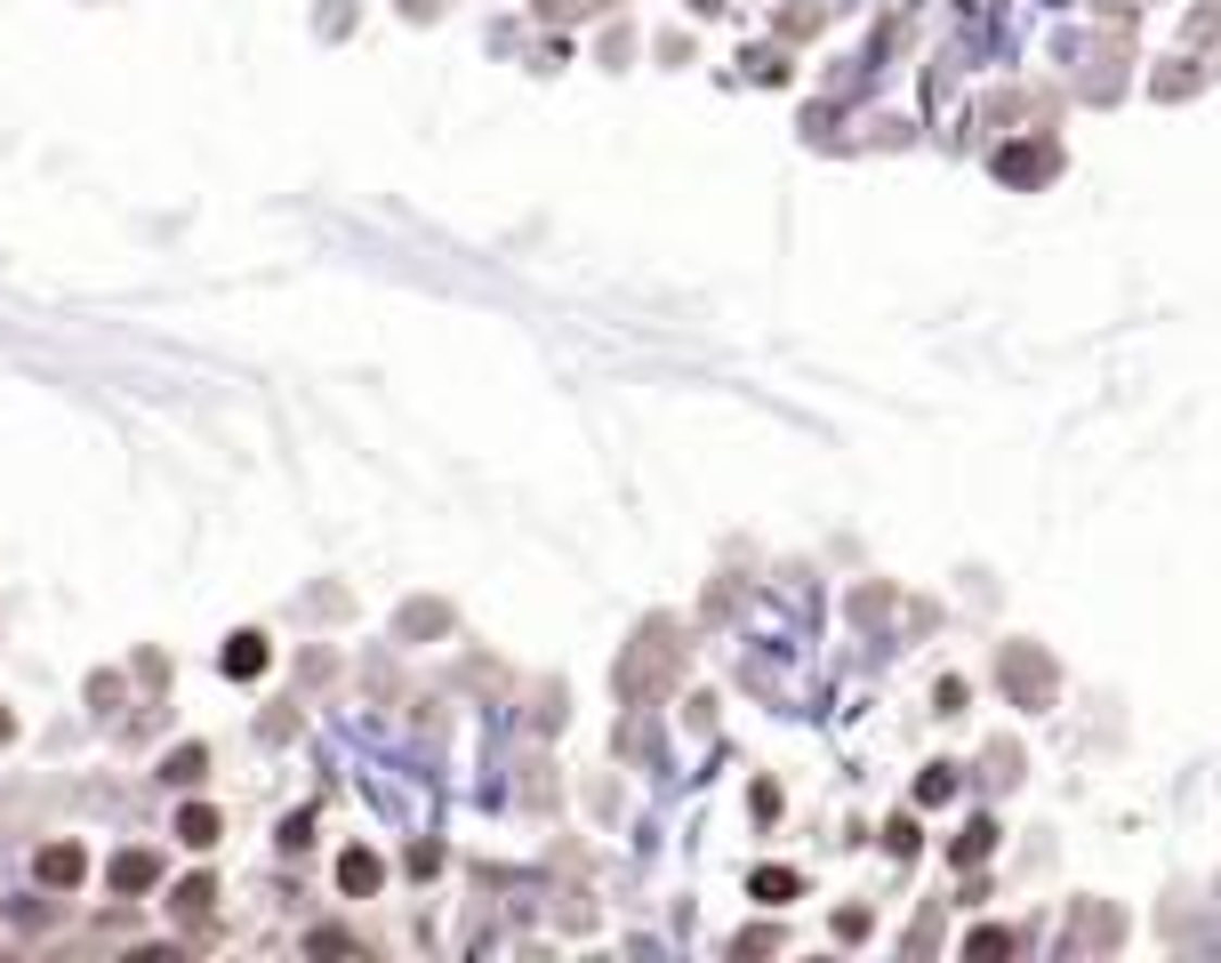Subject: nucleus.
<instances>
[{"label":"nucleus","instance_id":"nucleus-1","mask_svg":"<svg viewBox=\"0 0 1221 963\" xmlns=\"http://www.w3.org/2000/svg\"><path fill=\"white\" fill-rule=\"evenodd\" d=\"M80 875H89V851H80V844H49V851H40V884H49V891H73Z\"/></svg>","mask_w":1221,"mask_h":963},{"label":"nucleus","instance_id":"nucleus-2","mask_svg":"<svg viewBox=\"0 0 1221 963\" xmlns=\"http://www.w3.org/2000/svg\"><path fill=\"white\" fill-rule=\"evenodd\" d=\"M996 177L1005 186H1036V177H1053V153L1045 145H1005L996 153Z\"/></svg>","mask_w":1221,"mask_h":963},{"label":"nucleus","instance_id":"nucleus-3","mask_svg":"<svg viewBox=\"0 0 1221 963\" xmlns=\"http://www.w3.org/2000/svg\"><path fill=\"white\" fill-rule=\"evenodd\" d=\"M217 667H226L234 683H250V674H266V634H234V643L217 650Z\"/></svg>","mask_w":1221,"mask_h":963},{"label":"nucleus","instance_id":"nucleus-4","mask_svg":"<svg viewBox=\"0 0 1221 963\" xmlns=\"http://www.w3.org/2000/svg\"><path fill=\"white\" fill-rule=\"evenodd\" d=\"M386 884V867H378V851H345L338 859V891H354V899H370Z\"/></svg>","mask_w":1221,"mask_h":963},{"label":"nucleus","instance_id":"nucleus-5","mask_svg":"<svg viewBox=\"0 0 1221 963\" xmlns=\"http://www.w3.org/2000/svg\"><path fill=\"white\" fill-rule=\"evenodd\" d=\"M161 884V859L153 851H121L113 859V891H153Z\"/></svg>","mask_w":1221,"mask_h":963},{"label":"nucleus","instance_id":"nucleus-6","mask_svg":"<svg viewBox=\"0 0 1221 963\" xmlns=\"http://www.w3.org/2000/svg\"><path fill=\"white\" fill-rule=\"evenodd\" d=\"M177 844H186V851H210V844H217V811H210V803H186V811H177Z\"/></svg>","mask_w":1221,"mask_h":963},{"label":"nucleus","instance_id":"nucleus-7","mask_svg":"<svg viewBox=\"0 0 1221 963\" xmlns=\"http://www.w3.org/2000/svg\"><path fill=\"white\" fill-rule=\"evenodd\" d=\"M201 763H210L201 747H177L169 763H161V778H177V787H193V778H201Z\"/></svg>","mask_w":1221,"mask_h":963},{"label":"nucleus","instance_id":"nucleus-8","mask_svg":"<svg viewBox=\"0 0 1221 963\" xmlns=\"http://www.w3.org/2000/svg\"><path fill=\"white\" fill-rule=\"evenodd\" d=\"M756 899H771V908L796 899V875H788V867H764V875H756Z\"/></svg>","mask_w":1221,"mask_h":963},{"label":"nucleus","instance_id":"nucleus-9","mask_svg":"<svg viewBox=\"0 0 1221 963\" xmlns=\"http://www.w3.org/2000/svg\"><path fill=\"white\" fill-rule=\"evenodd\" d=\"M210 875H186V884H177V908H186V915H201V908H210Z\"/></svg>","mask_w":1221,"mask_h":963},{"label":"nucleus","instance_id":"nucleus-10","mask_svg":"<svg viewBox=\"0 0 1221 963\" xmlns=\"http://www.w3.org/2000/svg\"><path fill=\"white\" fill-rule=\"evenodd\" d=\"M989 835H996L989 819H972V835H965V844H956V859H965V867H972V859H989Z\"/></svg>","mask_w":1221,"mask_h":963}]
</instances>
